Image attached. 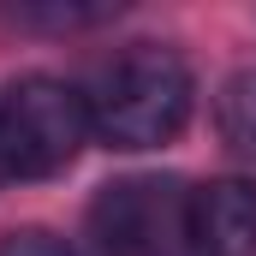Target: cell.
Here are the masks:
<instances>
[{"mask_svg":"<svg viewBox=\"0 0 256 256\" xmlns=\"http://www.w3.org/2000/svg\"><path fill=\"white\" fill-rule=\"evenodd\" d=\"M191 72L161 42H131L90 90V131L108 149H161L191 120Z\"/></svg>","mask_w":256,"mask_h":256,"instance_id":"1","label":"cell"},{"mask_svg":"<svg viewBox=\"0 0 256 256\" xmlns=\"http://www.w3.org/2000/svg\"><path fill=\"white\" fill-rule=\"evenodd\" d=\"M90 137V96L66 78L30 72L0 96V167L12 179H48L78 161Z\"/></svg>","mask_w":256,"mask_h":256,"instance_id":"2","label":"cell"},{"mask_svg":"<svg viewBox=\"0 0 256 256\" xmlns=\"http://www.w3.org/2000/svg\"><path fill=\"white\" fill-rule=\"evenodd\" d=\"M185 196L167 179H120L90 202L96 256H167L185 244Z\"/></svg>","mask_w":256,"mask_h":256,"instance_id":"3","label":"cell"},{"mask_svg":"<svg viewBox=\"0 0 256 256\" xmlns=\"http://www.w3.org/2000/svg\"><path fill=\"white\" fill-rule=\"evenodd\" d=\"M191 256H256V179H214L185 196Z\"/></svg>","mask_w":256,"mask_h":256,"instance_id":"4","label":"cell"},{"mask_svg":"<svg viewBox=\"0 0 256 256\" xmlns=\"http://www.w3.org/2000/svg\"><path fill=\"white\" fill-rule=\"evenodd\" d=\"M214 131H220V143L244 167H256V66L220 84V96H214Z\"/></svg>","mask_w":256,"mask_h":256,"instance_id":"5","label":"cell"},{"mask_svg":"<svg viewBox=\"0 0 256 256\" xmlns=\"http://www.w3.org/2000/svg\"><path fill=\"white\" fill-rule=\"evenodd\" d=\"M0 256H72V244L54 238V232H42V226H24V232L0 238Z\"/></svg>","mask_w":256,"mask_h":256,"instance_id":"6","label":"cell"},{"mask_svg":"<svg viewBox=\"0 0 256 256\" xmlns=\"http://www.w3.org/2000/svg\"><path fill=\"white\" fill-rule=\"evenodd\" d=\"M0 179H6V167H0Z\"/></svg>","mask_w":256,"mask_h":256,"instance_id":"7","label":"cell"}]
</instances>
